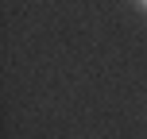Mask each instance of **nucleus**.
<instances>
[{"label": "nucleus", "instance_id": "nucleus-1", "mask_svg": "<svg viewBox=\"0 0 147 139\" xmlns=\"http://www.w3.org/2000/svg\"><path fill=\"white\" fill-rule=\"evenodd\" d=\"M136 4H140V8H143V12H147V0H136Z\"/></svg>", "mask_w": 147, "mask_h": 139}]
</instances>
